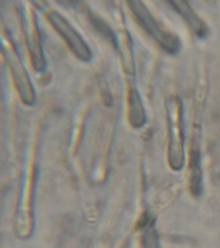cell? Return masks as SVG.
<instances>
[{
    "mask_svg": "<svg viewBox=\"0 0 220 248\" xmlns=\"http://www.w3.org/2000/svg\"><path fill=\"white\" fill-rule=\"evenodd\" d=\"M142 244H143V248H159L157 232L154 230L153 224L147 227V231L145 232L143 239H142Z\"/></svg>",
    "mask_w": 220,
    "mask_h": 248,
    "instance_id": "cell-9",
    "label": "cell"
},
{
    "mask_svg": "<svg viewBox=\"0 0 220 248\" xmlns=\"http://www.w3.org/2000/svg\"><path fill=\"white\" fill-rule=\"evenodd\" d=\"M89 18L92 20V25L94 26V29L99 31L103 37L106 38V39H108L113 46H118V45H119L118 39H116V35H115V31H113L103 19H100L99 16H96L94 14H89Z\"/></svg>",
    "mask_w": 220,
    "mask_h": 248,
    "instance_id": "cell-8",
    "label": "cell"
},
{
    "mask_svg": "<svg viewBox=\"0 0 220 248\" xmlns=\"http://www.w3.org/2000/svg\"><path fill=\"white\" fill-rule=\"evenodd\" d=\"M127 104H128V120L132 127L135 128L143 127L147 120V115H146L145 106L142 103L141 94L135 88H130Z\"/></svg>",
    "mask_w": 220,
    "mask_h": 248,
    "instance_id": "cell-6",
    "label": "cell"
},
{
    "mask_svg": "<svg viewBox=\"0 0 220 248\" xmlns=\"http://www.w3.org/2000/svg\"><path fill=\"white\" fill-rule=\"evenodd\" d=\"M202 154L199 142L195 140L190 147V156H189V171H190V189L195 196L202 193Z\"/></svg>",
    "mask_w": 220,
    "mask_h": 248,
    "instance_id": "cell-7",
    "label": "cell"
},
{
    "mask_svg": "<svg viewBox=\"0 0 220 248\" xmlns=\"http://www.w3.org/2000/svg\"><path fill=\"white\" fill-rule=\"evenodd\" d=\"M8 63H10L11 75H13L14 82L16 85V91L20 96V100L25 104L31 106L35 101V92H34L31 80L27 75L23 63L16 56H8Z\"/></svg>",
    "mask_w": 220,
    "mask_h": 248,
    "instance_id": "cell-4",
    "label": "cell"
},
{
    "mask_svg": "<svg viewBox=\"0 0 220 248\" xmlns=\"http://www.w3.org/2000/svg\"><path fill=\"white\" fill-rule=\"evenodd\" d=\"M169 4L176 10L177 13L183 16L184 20L187 22V25L189 26V29L195 32V35H197V37L200 38H204L207 35L208 31H209L208 26L205 25V22L193 11V8L190 7V4H189L188 1H183V0H180V1H169Z\"/></svg>",
    "mask_w": 220,
    "mask_h": 248,
    "instance_id": "cell-5",
    "label": "cell"
},
{
    "mask_svg": "<svg viewBox=\"0 0 220 248\" xmlns=\"http://www.w3.org/2000/svg\"><path fill=\"white\" fill-rule=\"evenodd\" d=\"M47 19L51 26L58 31V34L63 38V41L69 46V49L73 51L77 58L81 61H91L92 60V50L85 42V39L80 35V32L76 30L75 26L70 23L63 14L56 10L47 11Z\"/></svg>",
    "mask_w": 220,
    "mask_h": 248,
    "instance_id": "cell-3",
    "label": "cell"
},
{
    "mask_svg": "<svg viewBox=\"0 0 220 248\" xmlns=\"http://www.w3.org/2000/svg\"><path fill=\"white\" fill-rule=\"evenodd\" d=\"M166 122H168V159L173 170H181L185 162L184 153V120L183 101L177 96L166 100Z\"/></svg>",
    "mask_w": 220,
    "mask_h": 248,
    "instance_id": "cell-1",
    "label": "cell"
},
{
    "mask_svg": "<svg viewBox=\"0 0 220 248\" xmlns=\"http://www.w3.org/2000/svg\"><path fill=\"white\" fill-rule=\"evenodd\" d=\"M127 6L130 7L131 13L137 18L139 25L143 27V30L157 42L162 49L169 54H177L181 49V39L177 37L173 31L158 20L151 11L142 1H128Z\"/></svg>",
    "mask_w": 220,
    "mask_h": 248,
    "instance_id": "cell-2",
    "label": "cell"
}]
</instances>
